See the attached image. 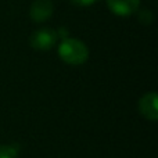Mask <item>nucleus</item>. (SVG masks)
I'll return each mask as SVG.
<instances>
[{"mask_svg":"<svg viewBox=\"0 0 158 158\" xmlns=\"http://www.w3.org/2000/svg\"><path fill=\"white\" fill-rule=\"evenodd\" d=\"M58 56L68 65H83L89 60V47L77 38H65L58 44Z\"/></svg>","mask_w":158,"mask_h":158,"instance_id":"obj_1","label":"nucleus"},{"mask_svg":"<svg viewBox=\"0 0 158 158\" xmlns=\"http://www.w3.org/2000/svg\"><path fill=\"white\" fill-rule=\"evenodd\" d=\"M58 40L57 31L53 28H40V29L35 31L29 38V44L32 49L40 50V52H47V50L53 49Z\"/></svg>","mask_w":158,"mask_h":158,"instance_id":"obj_2","label":"nucleus"},{"mask_svg":"<svg viewBox=\"0 0 158 158\" xmlns=\"http://www.w3.org/2000/svg\"><path fill=\"white\" fill-rule=\"evenodd\" d=\"M139 112L147 121L156 122L158 119V96L156 92H148L140 97L137 104Z\"/></svg>","mask_w":158,"mask_h":158,"instance_id":"obj_3","label":"nucleus"},{"mask_svg":"<svg viewBox=\"0 0 158 158\" xmlns=\"http://www.w3.org/2000/svg\"><path fill=\"white\" fill-rule=\"evenodd\" d=\"M54 13V4L52 0H35L31 4L29 17L33 22H44Z\"/></svg>","mask_w":158,"mask_h":158,"instance_id":"obj_4","label":"nucleus"},{"mask_svg":"<svg viewBox=\"0 0 158 158\" xmlns=\"http://www.w3.org/2000/svg\"><path fill=\"white\" fill-rule=\"evenodd\" d=\"M107 7L118 17H129L139 11L140 0H106Z\"/></svg>","mask_w":158,"mask_h":158,"instance_id":"obj_5","label":"nucleus"},{"mask_svg":"<svg viewBox=\"0 0 158 158\" xmlns=\"http://www.w3.org/2000/svg\"><path fill=\"white\" fill-rule=\"evenodd\" d=\"M0 158H18V148L14 144H0Z\"/></svg>","mask_w":158,"mask_h":158,"instance_id":"obj_6","label":"nucleus"},{"mask_svg":"<svg viewBox=\"0 0 158 158\" xmlns=\"http://www.w3.org/2000/svg\"><path fill=\"white\" fill-rule=\"evenodd\" d=\"M137 17H139V21L144 25H150V24H153V21H154V14L151 13L150 10L139 11V15Z\"/></svg>","mask_w":158,"mask_h":158,"instance_id":"obj_7","label":"nucleus"},{"mask_svg":"<svg viewBox=\"0 0 158 158\" xmlns=\"http://www.w3.org/2000/svg\"><path fill=\"white\" fill-rule=\"evenodd\" d=\"M97 2L98 0H71V3H74L75 6H79V7H87V6H92Z\"/></svg>","mask_w":158,"mask_h":158,"instance_id":"obj_8","label":"nucleus"}]
</instances>
